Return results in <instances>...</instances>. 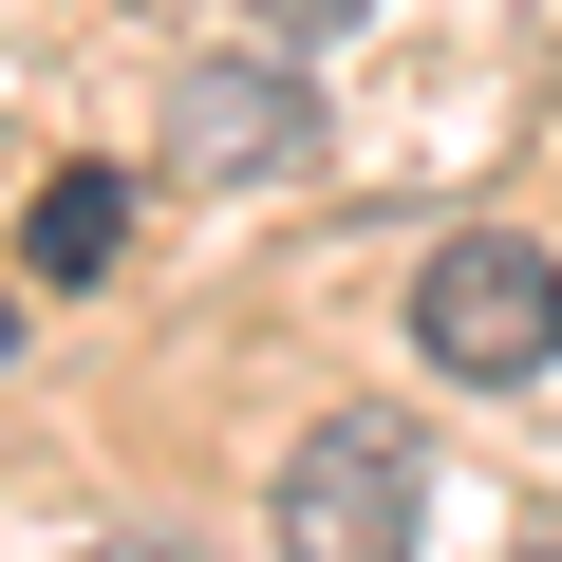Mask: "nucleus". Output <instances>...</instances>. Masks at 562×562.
Wrapping results in <instances>:
<instances>
[{"label": "nucleus", "mask_w": 562, "mask_h": 562, "mask_svg": "<svg viewBox=\"0 0 562 562\" xmlns=\"http://www.w3.org/2000/svg\"><path fill=\"white\" fill-rule=\"evenodd\" d=\"M20 262H38V281H113V262H132V169H57L38 225H20Z\"/></svg>", "instance_id": "nucleus-4"}, {"label": "nucleus", "mask_w": 562, "mask_h": 562, "mask_svg": "<svg viewBox=\"0 0 562 562\" xmlns=\"http://www.w3.org/2000/svg\"><path fill=\"white\" fill-rule=\"evenodd\" d=\"M169 169H188V188H301V169H319L301 57H188V76H169Z\"/></svg>", "instance_id": "nucleus-3"}, {"label": "nucleus", "mask_w": 562, "mask_h": 562, "mask_svg": "<svg viewBox=\"0 0 562 562\" xmlns=\"http://www.w3.org/2000/svg\"><path fill=\"white\" fill-rule=\"evenodd\" d=\"M525 38H543V76H562V0H525Z\"/></svg>", "instance_id": "nucleus-6"}, {"label": "nucleus", "mask_w": 562, "mask_h": 562, "mask_svg": "<svg viewBox=\"0 0 562 562\" xmlns=\"http://www.w3.org/2000/svg\"><path fill=\"white\" fill-rule=\"evenodd\" d=\"M525 562H562V543H525Z\"/></svg>", "instance_id": "nucleus-9"}, {"label": "nucleus", "mask_w": 562, "mask_h": 562, "mask_svg": "<svg viewBox=\"0 0 562 562\" xmlns=\"http://www.w3.org/2000/svg\"><path fill=\"white\" fill-rule=\"evenodd\" d=\"M413 525H431L413 413H319L301 450H281V487H262V543L281 562H413Z\"/></svg>", "instance_id": "nucleus-2"}, {"label": "nucleus", "mask_w": 562, "mask_h": 562, "mask_svg": "<svg viewBox=\"0 0 562 562\" xmlns=\"http://www.w3.org/2000/svg\"><path fill=\"white\" fill-rule=\"evenodd\" d=\"M0 357H20V319H0Z\"/></svg>", "instance_id": "nucleus-8"}, {"label": "nucleus", "mask_w": 562, "mask_h": 562, "mask_svg": "<svg viewBox=\"0 0 562 562\" xmlns=\"http://www.w3.org/2000/svg\"><path fill=\"white\" fill-rule=\"evenodd\" d=\"M76 562H150V543H76Z\"/></svg>", "instance_id": "nucleus-7"}, {"label": "nucleus", "mask_w": 562, "mask_h": 562, "mask_svg": "<svg viewBox=\"0 0 562 562\" xmlns=\"http://www.w3.org/2000/svg\"><path fill=\"white\" fill-rule=\"evenodd\" d=\"M413 357L469 375V394H525V375L562 357V244H525V225H450V244L413 262Z\"/></svg>", "instance_id": "nucleus-1"}, {"label": "nucleus", "mask_w": 562, "mask_h": 562, "mask_svg": "<svg viewBox=\"0 0 562 562\" xmlns=\"http://www.w3.org/2000/svg\"><path fill=\"white\" fill-rule=\"evenodd\" d=\"M244 20H262V38H338L357 0H244Z\"/></svg>", "instance_id": "nucleus-5"}]
</instances>
